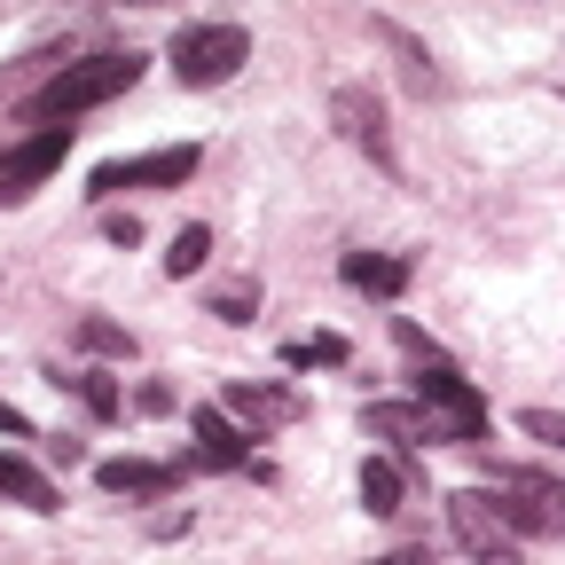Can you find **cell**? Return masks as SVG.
<instances>
[{
	"label": "cell",
	"instance_id": "cell-7",
	"mask_svg": "<svg viewBox=\"0 0 565 565\" xmlns=\"http://www.w3.org/2000/svg\"><path fill=\"white\" fill-rule=\"evenodd\" d=\"M63 158H71V126H32L24 141H9L0 150V204H24Z\"/></svg>",
	"mask_w": 565,
	"mask_h": 565
},
{
	"label": "cell",
	"instance_id": "cell-17",
	"mask_svg": "<svg viewBox=\"0 0 565 565\" xmlns=\"http://www.w3.org/2000/svg\"><path fill=\"white\" fill-rule=\"evenodd\" d=\"M345 353H353V345H345L338 330H315V338H291V345H282V370H338Z\"/></svg>",
	"mask_w": 565,
	"mask_h": 565
},
{
	"label": "cell",
	"instance_id": "cell-21",
	"mask_svg": "<svg viewBox=\"0 0 565 565\" xmlns=\"http://www.w3.org/2000/svg\"><path fill=\"white\" fill-rule=\"evenodd\" d=\"M55 385H71V393H79V401L95 408V416H118V408H126V393H118V385H110L103 370H79V377H55Z\"/></svg>",
	"mask_w": 565,
	"mask_h": 565
},
{
	"label": "cell",
	"instance_id": "cell-18",
	"mask_svg": "<svg viewBox=\"0 0 565 565\" xmlns=\"http://www.w3.org/2000/svg\"><path fill=\"white\" fill-rule=\"evenodd\" d=\"M204 307L221 315V322H252V315H259V282H252V275H228V282H221V291H212Z\"/></svg>",
	"mask_w": 565,
	"mask_h": 565
},
{
	"label": "cell",
	"instance_id": "cell-10",
	"mask_svg": "<svg viewBox=\"0 0 565 565\" xmlns=\"http://www.w3.org/2000/svg\"><path fill=\"white\" fill-rule=\"evenodd\" d=\"M362 424H370L377 440H401V448H448L440 408H424V401H370Z\"/></svg>",
	"mask_w": 565,
	"mask_h": 565
},
{
	"label": "cell",
	"instance_id": "cell-25",
	"mask_svg": "<svg viewBox=\"0 0 565 565\" xmlns=\"http://www.w3.org/2000/svg\"><path fill=\"white\" fill-rule=\"evenodd\" d=\"M377 565H433L424 550H393V557H377Z\"/></svg>",
	"mask_w": 565,
	"mask_h": 565
},
{
	"label": "cell",
	"instance_id": "cell-2",
	"mask_svg": "<svg viewBox=\"0 0 565 565\" xmlns=\"http://www.w3.org/2000/svg\"><path fill=\"white\" fill-rule=\"evenodd\" d=\"M393 338H401V353H408V385H416V401L440 408L448 448H479V440H487V401H479V385H471L416 322H393Z\"/></svg>",
	"mask_w": 565,
	"mask_h": 565
},
{
	"label": "cell",
	"instance_id": "cell-22",
	"mask_svg": "<svg viewBox=\"0 0 565 565\" xmlns=\"http://www.w3.org/2000/svg\"><path fill=\"white\" fill-rule=\"evenodd\" d=\"M519 433H526V440L565 448V408H519Z\"/></svg>",
	"mask_w": 565,
	"mask_h": 565
},
{
	"label": "cell",
	"instance_id": "cell-15",
	"mask_svg": "<svg viewBox=\"0 0 565 565\" xmlns=\"http://www.w3.org/2000/svg\"><path fill=\"white\" fill-rule=\"evenodd\" d=\"M345 282H353V291H370V299H401L408 291V259H393V252H345Z\"/></svg>",
	"mask_w": 565,
	"mask_h": 565
},
{
	"label": "cell",
	"instance_id": "cell-14",
	"mask_svg": "<svg viewBox=\"0 0 565 565\" xmlns=\"http://www.w3.org/2000/svg\"><path fill=\"white\" fill-rule=\"evenodd\" d=\"M0 503H24V511H40V519H47L63 494H55V479H47V471H32L24 456L0 448Z\"/></svg>",
	"mask_w": 565,
	"mask_h": 565
},
{
	"label": "cell",
	"instance_id": "cell-8",
	"mask_svg": "<svg viewBox=\"0 0 565 565\" xmlns=\"http://www.w3.org/2000/svg\"><path fill=\"white\" fill-rule=\"evenodd\" d=\"M330 126H338L362 158H377L385 173H401V150H393L385 110H377V95H370V87H338V95H330Z\"/></svg>",
	"mask_w": 565,
	"mask_h": 565
},
{
	"label": "cell",
	"instance_id": "cell-13",
	"mask_svg": "<svg viewBox=\"0 0 565 565\" xmlns=\"http://www.w3.org/2000/svg\"><path fill=\"white\" fill-rule=\"evenodd\" d=\"M377 47H393V63H401L408 95H424V103L440 95V71H433V55H424V40H416V32H401L393 17H377Z\"/></svg>",
	"mask_w": 565,
	"mask_h": 565
},
{
	"label": "cell",
	"instance_id": "cell-20",
	"mask_svg": "<svg viewBox=\"0 0 565 565\" xmlns=\"http://www.w3.org/2000/svg\"><path fill=\"white\" fill-rule=\"evenodd\" d=\"M204 259H212V228H196V221H189V228L173 236V252H166V275H181V282H189Z\"/></svg>",
	"mask_w": 565,
	"mask_h": 565
},
{
	"label": "cell",
	"instance_id": "cell-5",
	"mask_svg": "<svg viewBox=\"0 0 565 565\" xmlns=\"http://www.w3.org/2000/svg\"><path fill=\"white\" fill-rule=\"evenodd\" d=\"M448 534H456V550L471 565H519V534H511L503 511H494L487 487H456L448 494Z\"/></svg>",
	"mask_w": 565,
	"mask_h": 565
},
{
	"label": "cell",
	"instance_id": "cell-24",
	"mask_svg": "<svg viewBox=\"0 0 565 565\" xmlns=\"http://www.w3.org/2000/svg\"><path fill=\"white\" fill-rule=\"evenodd\" d=\"M0 433H9V440H32V416H24V408H9V401H0Z\"/></svg>",
	"mask_w": 565,
	"mask_h": 565
},
{
	"label": "cell",
	"instance_id": "cell-9",
	"mask_svg": "<svg viewBox=\"0 0 565 565\" xmlns=\"http://www.w3.org/2000/svg\"><path fill=\"white\" fill-rule=\"evenodd\" d=\"M181 479H189V463H150V456H110V463H95V487H103V494H126V503H166Z\"/></svg>",
	"mask_w": 565,
	"mask_h": 565
},
{
	"label": "cell",
	"instance_id": "cell-19",
	"mask_svg": "<svg viewBox=\"0 0 565 565\" xmlns=\"http://www.w3.org/2000/svg\"><path fill=\"white\" fill-rule=\"evenodd\" d=\"M79 345L87 353H110V362H134V330H118L103 315H79Z\"/></svg>",
	"mask_w": 565,
	"mask_h": 565
},
{
	"label": "cell",
	"instance_id": "cell-11",
	"mask_svg": "<svg viewBox=\"0 0 565 565\" xmlns=\"http://www.w3.org/2000/svg\"><path fill=\"white\" fill-rule=\"evenodd\" d=\"M189 433H196V456L204 463H221V471H252V433L221 408V401H204V408H189Z\"/></svg>",
	"mask_w": 565,
	"mask_h": 565
},
{
	"label": "cell",
	"instance_id": "cell-23",
	"mask_svg": "<svg viewBox=\"0 0 565 565\" xmlns=\"http://www.w3.org/2000/svg\"><path fill=\"white\" fill-rule=\"evenodd\" d=\"M103 236H110V244H126V252H134V244H141V221H134V212H110V221H103Z\"/></svg>",
	"mask_w": 565,
	"mask_h": 565
},
{
	"label": "cell",
	"instance_id": "cell-12",
	"mask_svg": "<svg viewBox=\"0 0 565 565\" xmlns=\"http://www.w3.org/2000/svg\"><path fill=\"white\" fill-rule=\"evenodd\" d=\"M221 408H228V416L244 424L252 440H267L275 424H291V416H299V401H291V393H275V385H244V377H236V385L221 393Z\"/></svg>",
	"mask_w": 565,
	"mask_h": 565
},
{
	"label": "cell",
	"instance_id": "cell-3",
	"mask_svg": "<svg viewBox=\"0 0 565 565\" xmlns=\"http://www.w3.org/2000/svg\"><path fill=\"white\" fill-rule=\"evenodd\" d=\"M494 511L511 519L519 542H550L565 534V479L557 471H534V463H494Z\"/></svg>",
	"mask_w": 565,
	"mask_h": 565
},
{
	"label": "cell",
	"instance_id": "cell-16",
	"mask_svg": "<svg viewBox=\"0 0 565 565\" xmlns=\"http://www.w3.org/2000/svg\"><path fill=\"white\" fill-rule=\"evenodd\" d=\"M401 503H408V471H401L393 456H370V463H362V511H370V519H393Z\"/></svg>",
	"mask_w": 565,
	"mask_h": 565
},
{
	"label": "cell",
	"instance_id": "cell-6",
	"mask_svg": "<svg viewBox=\"0 0 565 565\" xmlns=\"http://www.w3.org/2000/svg\"><path fill=\"white\" fill-rule=\"evenodd\" d=\"M204 166V150L196 141H173V150H150V158H110V166H95V181H87V196H126V189H181L189 173Z\"/></svg>",
	"mask_w": 565,
	"mask_h": 565
},
{
	"label": "cell",
	"instance_id": "cell-4",
	"mask_svg": "<svg viewBox=\"0 0 565 565\" xmlns=\"http://www.w3.org/2000/svg\"><path fill=\"white\" fill-rule=\"evenodd\" d=\"M252 63V32L244 24H189L173 32V79L181 87H228Z\"/></svg>",
	"mask_w": 565,
	"mask_h": 565
},
{
	"label": "cell",
	"instance_id": "cell-1",
	"mask_svg": "<svg viewBox=\"0 0 565 565\" xmlns=\"http://www.w3.org/2000/svg\"><path fill=\"white\" fill-rule=\"evenodd\" d=\"M134 79H141V55H134V47H103V55L63 63L47 87H32V95L17 103V118H24V126H71V118H87V110L118 103Z\"/></svg>",
	"mask_w": 565,
	"mask_h": 565
}]
</instances>
